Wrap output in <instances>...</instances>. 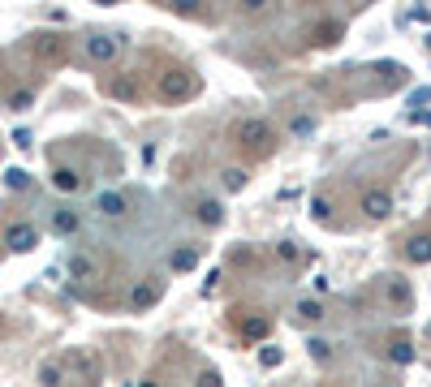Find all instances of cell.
Listing matches in <instances>:
<instances>
[{
    "label": "cell",
    "instance_id": "obj_12",
    "mask_svg": "<svg viewBox=\"0 0 431 387\" xmlns=\"http://www.w3.org/2000/svg\"><path fill=\"white\" fill-rule=\"evenodd\" d=\"M362 215L366 220H388L393 215V194L388 189H366L362 194Z\"/></svg>",
    "mask_w": 431,
    "mask_h": 387
},
{
    "label": "cell",
    "instance_id": "obj_24",
    "mask_svg": "<svg viewBox=\"0 0 431 387\" xmlns=\"http://www.w3.org/2000/svg\"><path fill=\"white\" fill-rule=\"evenodd\" d=\"M9 108L13 112H30V108H35V91H13L9 95Z\"/></svg>",
    "mask_w": 431,
    "mask_h": 387
},
{
    "label": "cell",
    "instance_id": "obj_18",
    "mask_svg": "<svg viewBox=\"0 0 431 387\" xmlns=\"http://www.w3.org/2000/svg\"><path fill=\"white\" fill-rule=\"evenodd\" d=\"M168 267L173 271H195L199 267V250L195 246H177V250L168 254Z\"/></svg>",
    "mask_w": 431,
    "mask_h": 387
},
{
    "label": "cell",
    "instance_id": "obj_25",
    "mask_svg": "<svg viewBox=\"0 0 431 387\" xmlns=\"http://www.w3.org/2000/svg\"><path fill=\"white\" fill-rule=\"evenodd\" d=\"M276 258H280V263H289V267H294L298 258H302V250L294 246V241H276Z\"/></svg>",
    "mask_w": 431,
    "mask_h": 387
},
{
    "label": "cell",
    "instance_id": "obj_20",
    "mask_svg": "<svg viewBox=\"0 0 431 387\" xmlns=\"http://www.w3.org/2000/svg\"><path fill=\"white\" fill-rule=\"evenodd\" d=\"M388 362L393 366H414V344L410 340H393L388 344Z\"/></svg>",
    "mask_w": 431,
    "mask_h": 387
},
{
    "label": "cell",
    "instance_id": "obj_30",
    "mask_svg": "<svg viewBox=\"0 0 431 387\" xmlns=\"http://www.w3.org/2000/svg\"><path fill=\"white\" fill-rule=\"evenodd\" d=\"M289 129H294L298 138H307V134H315V117H294V121H289Z\"/></svg>",
    "mask_w": 431,
    "mask_h": 387
},
{
    "label": "cell",
    "instance_id": "obj_11",
    "mask_svg": "<svg viewBox=\"0 0 431 387\" xmlns=\"http://www.w3.org/2000/svg\"><path fill=\"white\" fill-rule=\"evenodd\" d=\"M113 99H125V104H134L138 95H142V86H138V73H113L108 82H100Z\"/></svg>",
    "mask_w": 431,
    "mask_h": 387
},
{
    "label": "cell",
    "instance_id": "obj_32",
    "mask_svg": "<svg viewBox=\"0 0 431 387\" xmlns=\"http://www.w3.org/2000/svg\"><path fill=\"white\" fill-rule=\"evenodd\" d=\"M142 387H155V383H142Z\"/></svg>",
    "mask_w": 431,
    "mask_h": 387
},
{
    "label": "cell",
    "instance_id": "obj_7",
    "mask_svg": "<svg viewBox=\"0 0 431 387\" xmlns=\"http://www.w3.org/2000/svg\"><path fill=\"white\" fill-rule=\"evenodd\" d=\"M65 276L78 280V284H95V280H100V258L87 254V250H74L65 258Z\"/></svg>",
    "mask_w": 431,
    "mask_h": 387
},
{
    "label": "cell",
    "instance_id": "obj_1",
    "mask_svg": "<svg viewBox=\"0 0 431 387\" xmlns=\"http://www.w3.org/2000/svg\"><path fill=\"white\" fill-rule=\"evenodd\" d=\"M229 138L237 142V147L254 151V155H267V151H272V142H276V129L267 125L263 117H242V121H233Z\"/></svg>",
    "mask_w": 431,
    "mask_h": 387
},
{
    "label": "cell",
    "instance_id": "obj_26",
    "mask_svg": "<svg viewBox=\"0 0 431 387\" xmlns=\"http://www.w3.org/2000/svg\"><path fill=\"white\" fill-rule=\"evenodd\" d=\"M280 357H285V353H280L276 344H263V349H259V366H263V370H272V366H280Z\"/></svg>",
    "mask_w": 431,
    "mask_h": 387
},
{
    "label": "cell",
    "instance_id": "obj_5",
    "mask_svg": "<svg viewBox=\"0 0 431 387\" xmlns=\"http://www.w3.org/2000/svg\"><path fill=\"white\" fill-rule=\"evenodd\" d=\"M30 52H35V60L56 64V60H65V52H69V35H56V30H39V35L30 39Z\"/></svg>",
    "mask_w": 431,
    "mask_h": 387
},
{
    "label": "cell",
    "instance_id": "obj_3",
    "mask_svg": "<svg viewBox=\"0 0 431 387\" xmlns=\"http://www.w3.org/2000/svg\"><path fill=\"white\" fill-rule=\"evenodd\" d=\"M379 297H384L388 310L406 314L410 305H414V280H406L401 271H388V276H379Z\"/></svg>",
    "mask_w": 431,
    "mask_h": 387
},
{
    "label": "cell",
    "instance_id": "obj_16",
    "mask_svg": "<svg viewBox=\"0 0 431 387\" xmlns=\"http://www.w3.org/2000/svg\"><path fill=\"white\" fill-rule=\"evenodd\" d=\"M52 189H60V194H78V189H82V172H78V168H65V164L52 168Z\"/></svg>",
    "mask_w": 431,
    "mask_h": 387
},
{
    "label": "cell",
    "instance_id": "obj_14",
    "mask_svg": "<svg viewBox=\"0 0 431 387\" xmlns=\"http://www.w3.org/2000/svg\"><path fill=\"white\" fill-rule=\"evenodd\" d=\"M78 228H82V220H78L74 207H56V211H52V233L56 237H74Z\"/></svg>",
    "mask_w": 431,
    "mask_h": 387
},
{
    "label": "cell",
    "instance_id": "obj_17",
    "mask_svg": "<svg viewBox=\"0 0 431 387\" xmlns=\"http://www.w3.org/2000/svg\"><path fill=\"white\" fill-rule=\"evenodd\" d=\"M337 39H345V26H341V22H319V26L311 30V43H315V47H332Z\"/></svg>",
    "mask_w": 431,
    "mask_h": 387
},
{
    "label": "cell",
    "instance_id": "obj_15",
    "mask_svg": "<svg viewBox=\"0 0 431 387\" xmlns=\"http://www.w3.org/2000/svg\"><path fill=\"white\" fill-rule=\"evenodd\" d=\"M406 258H410L414 267L431 263V233H414V237L406 241Z\"/></svg>",
    "mask_w": 431,
    "mask_h": 387
},
{
    "label": "cell",
    "instance_id": "obj_28",
    "mask_svg": "<svg viewBox=\"0 0 431 387\" xmlns=\"http://www.w3.org/2000/svg\"><path fill=\"white\" fill-rule=\"evenodd\" d=\"M5 185H9V189H26V185H30V172H26V168H9V172H5Z\"/></svg>",
    "mask_w": 431,
    "mask_h": 387
},
{
    "label": "cell",
    "instance_id": "obj_13",
    "mask_svg": "<svg viewBox=\"0 0 431 387\" xmlns=\"http://www.w3.org/2000/svg\"><path fill=\"white\" fill-rule=\"evenodd\" d=\"M195 220L203 224V228H220V224H225V202L199 198V202H195Z\"/></svg>",
    "mask_w": 431,
    "mask_h": 387
},
{
    "label": "cell",
    "instance_id": "obj_27",
    "mask_svg": "<svg viewBox=\"0 0 431 387\" xmlns=\"http://www.w3.org/2000/svg\"><path fill=\"white\" fill-rule=\"evenodd\" d=\"M195 383H199V387H225V379H220V370H216V366H203Z\"/></svg>",
    "mask_w": 431,
    "mask_h": 387
},
{
    "label": "cell",
    "instance_id": "obj_10",
    "mask_svg": "<svg viewBox=\"0 0 431 387\" xmlns=\"http://www.w3.org/2000/svg\"><path fill=\"white\" fill-rule=\"evenodd\" d=\"M5 246H9L13 254H30V250L39 246L35 224H9V228H5Z\"/></svg>",
    "mask_w": 431,
    "mask_h": 387
},
{
    "label": "cell",
    "instance_id": "obj_22",
    "mask_svg": "<svg viewBox=\"0 0 431 387\" xmlns=\"http://www.w3.org/2000/svg\"><path fill=\"white\" fill-rule=\"evenodd\" d=\"M328 310H324V301H315V297H302L298 301V318H307V322H319Z\"/></svg>",
    "mask_w": 431,
    "mask_h": 387
},
{
    "label": "cell",
    "instance_id": "obj_29",
    "mask_svg": "<svg viewBox=\"0 0 431 387\" xmlns=\"http://www.w3.org/2000/svg\"><path fill=\"white\" fill-rule=\"evenodd\" d=\"M307 353H311L315 362H332V344H328V340H319V336H315V340L307 344Z\"/></svg>",
    "mask_w": 431,
    "mask_h": 387
},
{
    "label": "cell",
    "instance_id": "obj_31",
    "mask_svg": "<svg viewBox=\"0 0 431 387\" xmlns=\"http://www.w3.org/2000/svg\"><path fill=\"white\" fill-rule=\"evenodd\" d=\"M410 121L414 125H431V112H410Z\"/></svg>",
    "mask_w": 431,
    "mask_h": 387
},
{
    "label": "cell",
    "instance_id": "obj_23",
    "mask_svg": "<svg viewBox=\"0 0 431 387\" xmlns=\"http://www.w3.org/2000/svg\"><path fill=\"white\" fill-rule=\"evenodd\" d=\"M332 211H337V207H332L328 194H315V198H311V215H315L319 224H328V220H332Z\"/></svg>",
    "mask_w": 431,
    "mask_h": 387
},
{
    "label": "cell",
    "instance_id": "obj_19",
    "mask_svg": "<svg viewBox=\"0 0 431 387\" xmlns=\"http://www.w3.org/2000/svg\"><path fill=\"white\" fill-rule=\"evenodd\" d=\"M246 181H250V172H246V168H225V172H220V185H225L229 194H242Z\"/></svg>",
    "mask_w": 431,
    "mask_h": 387
},
{
    "label": "cell",
    "instance_id": "obj_4",
    "mask_svg": "<svg viewBox=\"0 0 431 387\" xmlns=\"http://www.w3.org/2000/svg\"><path fill=\"white\" fill-rule=\"evenodd\" d=\"M121 35H108V30H95V35H87V60H95V64H113L117 56H121Z\"/></svg>",
    "mask_w": 431,
    "mask_h": 387
},
{
    "label": "cell",
    "instance_id": "obj_2",
    "mask_svg": "<svg viewBox=\"0 0 431 387\" xmlns=\"http://www.w3.org/2000/svg\"><path fill=\"white\" fill-rule=\"evenodd\" d=\"M155 95L164 104L195 99V95H199V73H190V69H164V73H159V82H155Z\"/></svg>",
    "mask_w": 431,
    "mask_h": 387
},
{
    "label": "cell",
    "instance_id": "obj_21",
    "mask_svg": "<svg viewBox=\"0 0 431 387\" xmlns=\"http://www.w3.org/2000/svg\"><path fill=\"white\" fill-rule=\"evenodd\" d=\"M39 383L43 387H60V383H65V366H60V362H43L39 366Z\"/></svg>",
    "mask_w": 431,
    "mask_h": 387
},
{
    "label": "cell",
    "instance_id": "obj_9",
    "mask_svg": "<svg viewBox=\"0 0 431 387\" xmlns=\"http://www.w3.org/2000/svg\"><path fill=\"white\" fill-rule=\"evenodd\" d=\"M233 314H237V331H242V340H254V344L267 340V331H272V318H267V314H242V310H233Z\"/></svg>",
    "mask_w": 431,
    "mask_h": 387
},
{
    "label": "cell",
    "instance_id": "obj_6",
    "mask_svg": "<svg viewBox=\"0 0 431 387\" xmlns=\"http://www.w3.org/2000/svg\"><path fill=\"white\" fill-rule=\"evenodd\" d=\"M159 297H164V280L147 276V280H138V284L130 288V310H134V314H142V310H155V305H159Z\"/></svg>",
    "mask_w": 431,
    "mask_h": 387
},
{
    "label": "cell",
    "instance_id": "obj_8",
    "mask_svg": "<svg viewBox=\"0 0 431 387\" xmlns=\"http://www.w3.org/2000/svg\"><path fill=\"white\" fill-rule=\"evenodd\" d=\"M95 211H100V220H121L130 215V198L121 189H100L95 194Z\"/></svg>",
    "mask_w": 431,
    "mask_h": 387
}]
</instances>
